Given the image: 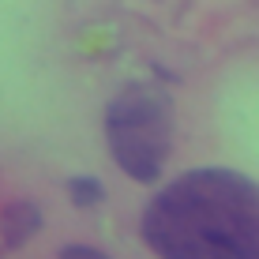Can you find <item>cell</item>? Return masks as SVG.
Segmentation results:
<instances>
[{
	"mask_svg": "<svg viewBox=\"0 0 259 259\" xmlns=\"http://www.w3.org/2000/svg\"><path fill=\"white\" fill-rule=\"evenodd\" d=\"M60 259H113V255H105L102 248H91V244H68Z\"/></svg>",
	"mask_w": 259,
	"mask_h": 259,
	"instance_id": "5b68a950",
	"label": "cell"
},
{
	"mask_svg": "<svg viewBox=\"0 0 259 259\" xmlns=\"http://www.w3.org/2000/svg\"><path fill=\"white\" fill-rule=\"evenodd\" d=\"M41 229V207L30 199H19V203H8L0 210V240L4 248H23L30 237H38Z\"/></svg>",
	"mask_w": 259,
	"mask_h": 259,
	"instance_id": "3957f363",
	"label": "cell"
},
{
	"mask_svg": "<svg viewBox=\"0 0 259 259\" xmlns=\"http://www.w3.org/2000/svg\"><path fill=\"white\" fill-rule=\"evenodd\" d=\"M68 199L75 203L79 210H91L105 203V184L98 177H71L68 181Z\"/></svg>",
	"mask_w": 259,
	"mask_h": 259,
	"instance_id": "277c9868",
	"label": "cell"
},
{
	"mask_svg": "<svg viewBox=\"0 0 259 259\" xmlns=\"http://www.w3.org/2000/svg\"><path fill=\"white\" fill-rule=\"evenodd\" d=\"M109 154L136 184H154L173 150V98L158 83H128L105 109Z\"/></svg>",
	"mask_w": 259,
	"mask_h": 259,
	"instance_id": "7a4b0ae2",
	"label": "cell"
},
{
	"mask_svg": "<svg viewBox=\"0 0 259 259\" xmlns=\"http://www.w3.org/2000/svg\"><path fill=\"white\" fill-rule=\"evenodd\" d=\"M158 259H259V184L237 169H192L143 207Z\"/></svg>",
	"mask_w": 259,
	"mask_h": 259,
	"instance_id": "6da1fadb",
	"label": "cell"
}]
</instances>
